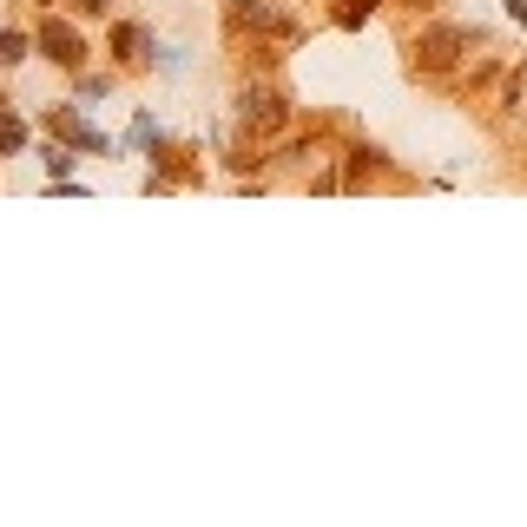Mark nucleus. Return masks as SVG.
Here are the masks:
<instances>
[{
    "label": "nucleus",
    "mask_w": 527,
    "mask_h": 527,
    "mask_svg": "<svg viewBox=\"0 0 527 527\" xmlns=\"http://www.w3.org/2000/svg\"><path fill=\"white\" fill-rule=\"evenodd\" d=\"M402 53H409V73H416V80L455 86V80H462V66H475L481 33L475 27H455V20H442V14H429L409 40H402Z\"/></svg>",
    "instance_id": "f257e3e1"
},
{
    "label": "nucleus",
    "mask_w": 527,
    "mask_h": 527,
    "mask_svg": "<svg viewBox=\"0 0 527 527\" xmlns=\"http://www.w3.org/2000/svg\"><path fill=\"white\" fill-rule=\"evenodd\" d=\"M231 126H238L251 145H277L290 126H297L290 93H284V86H271L264 73H251V80L238 86V99H231Z\"/></svg>",
    "instance_id": "f03ea898"
},
{
    "label": "nucleus",
    "mask_w": 527,
    "mask_h": 527,
    "mask_svg": "<svg viewBox=\"0 0 527 527\" xmlns=\"http://www.w3.org/2000/svg\"><path fill=\"white\" fill-rule=\"evenodd\" d=\"M33 40H40V60H53L60 73H73V80H80V73H86V60H93V47H86V33L73 27L66 14H47L40 27H33Z\"/></svg>",
    "instance_id": "7ed1b4c3"
},
{
    "label": "nucleus",
    "mask_w": 527,
    "mask_h": 527,
    "mask_svg": "<svg viewBox=\"0 0 527 527\" xmlns=\"http://www.w3.org/2000/svg\"><path fill=\"white\" fill-rule=\"evenodd\" d=\"M106 60L119 66V73L159 66V33L145 27V20H112V27H106Z\"/></svg>",
    "instance_id": "20e7f679"
},
{
    "label": "nucleus",
    "mask_w": 527,
    "mask_h": 527,
    "mask_svg": "<svg viewBox=\"0 0 527 527\" xmlns=\"http://www.w3.org/2000/svg\"><path fill=\"white\" fill-rule=\"evenodd\" d=\"M40 126H47V139L73 145V152H106V159L119 152V145H112L99 126H86V112H80V106H47V112H40Z\"/></svg>",
    "instance_id": "39448f33"
},
{
    "label": "nucleus",
    "mask_w": 527,
    "mask_h": 527,
    "mask_svg": "<svg viewBox=\"0 0 527 527\" xmlns=\"http://www.w3.org/2000/svg\"><path fill=\"white\" fill-rule=\"evenodd\" d=\"M27 139H33V126L20 119V112L0 106V159H20V152H27Z\"/></svg>",
    "instance_id": "423d86ee"
},
{
    "label": "nucleus",
    "mask_w": 527,
    "mask_h": 527,
    "mask_svg": "<svg viewBox=\"0 0 527 527\" xmlns=\"http://www.w3.org/2000/svg\"><path fill=\"white\" fill-rule=\"evenodd\" d=\"M369 14H383V0H330V20L336 27H369Z\"/></svg>",
    "instance_id": "0eeeda50"
},
{
    "label": "nucleus",
    "mask_w": 527,
    "mask_h": 527,
    "mask_svg": "<svg viewBox=\"0 0 527 527\" xmlns=\"http://www.w3.org/2000/svg\"><path fill=\"white\" fill-rule=\"evenodd\" d=\"M165 132H159V119H152V112H132V132H126V152H152V145H159Z\"/></svg>",
    "instance_id": "6e6552de"
},
{
    "label": "nucleus",
    "mask_w": 527,
    "mask_h": 527,
    "mask_svg": "<svg viewBox=\"0 0 527 527\" xmlns=\"http://www.w3.org/2000/svg\"><path fill=\"white\" fill-rule=\"evenodd\" d=\"M73 159H80V152H73V145H60V139H53L47 152H40V165H47V185H66V178H73Z\"/></svg>",
    "instance_id": "1a4fd4ad"
},
{
    "label": "nucleus",
    "mask_w": 527,
    "mask_h": 527,
    "mask_svg": "<svg viewBox=\"0 0 527 527\" xmlns=\"http://www.w3.org/2000/svg\"><path fill=\"white\" fill-rule=\"evenodd\" d=\"M33 47H40L33 33H20V27H0V66H20Z\"/></svg>",
    "instance_id": "9d476101"
},
{
    "label": "nucleus",
    "mask_w": 527,
    "mask_h": 527,
    "mask_svg": "<svg viewBox=\"0 0 527 527\" xmlns=\"http://www.w3.org/2000/svg\"><path fill=\"white\" fill-rule=\"evenodd\" d=\"M80 93L86 99H106L112 93V73H80Z\"/></svg>",
    "instance_id": "9b49d317"
},
{
    "label": "nucleus",
    "mask_w": 527,
    "mask_h": 527,
    "mask_svg": "<svg viewBox=\"0 0 527 527\" xmlns=\"http://www.w3.org/2000/svg\"><path fill=\"white\" fill-rule=\"evenodd\" d=\"M402 7H409V14H422V20H429V14H442V0H402Z\"/></svg>",
    "instance_id": "f8f14e48"
},
{
    "label": "nucleus",
    "mask_w": 527,
    "mask_h": 527,
    "mask_svg": "<svg viewBox=\"0 0 527 527\" xmlns=\"http://www.w3.org/2000/svg\"><path fill=\"white\" fill-rule=\"evenodd\" d=\"M73 7H80V14H106L112 0H73Z\"/></svg>",
    "instance_id": "ddd939ff"
}]
</instances>
